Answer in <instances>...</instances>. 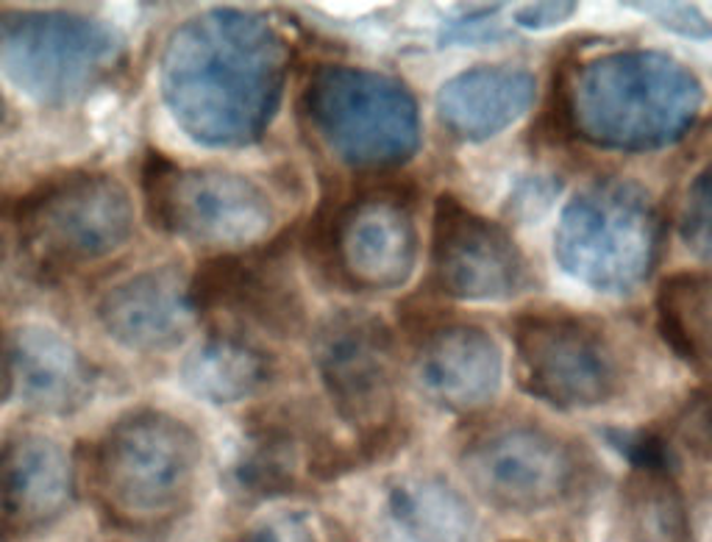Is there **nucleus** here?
<instances>
[{"mask_svg": "<svg viewBox=\"0 0 712 542\" xmlns=\"http://www.w3.org/2000/svg\"><path fill=\"white\" fill-rule=\"evenodd\" d=\"M287 59V42L267 17L204 11L182 22L162 50V98L198 145H254L282 104Z\"/></svg>", "mask_w": 712, "mask_h": 542, "instance_id": "nucleus-1", "label": "nucleus"}, {"mask_svg": "<svg viewBox=\"0 0 712 542\" xmlns=\"http://www.w3.org/2000/svg\"><path fill=\"white\" fill-rule=\"evenodd\" d=\"M702 106V78L663 50H615L565 76L568 131L596 148L643 154L674 145Z\"/></svg>", "mask_w": 712, "mask_h": 542, "instance_id": "nucleus-2", "label": "nucleus"}, {"mask_svg": "<svg viewBox=\"0 0 712 542\" xmlns=\"http://www.w3.org/2000/svg\"><path fill=\"white\" fill-rule=\"evenodd\" d=\"M418 195L403 181L326 195L306 231V256L351 293L396 289L418 265Z\"/></svg>", "mask_w": 712, "mask_h": 542, "instance_id": "nucleus-3", "label": "nucleus"}, {"mask_svg": "<svg viewBox=\"0 0 712 542\" xmlns=\"http://www.w3.org/2000/svg\"><path fill=\"white\" fill-rule=\"evenodd\" d=\"M665 223L646 187L602 178L563 209L554 239L559 267L604 295H632L648 282L663 250Z\"/></svg>", "mask_w": 712, "mask_h": 542, "instance_id": "nucleus-4", "label": "nucleus"}, {"mask_svg": "<svg viewBox=\"0 0 712 542\" xmlns=\"http://www.w3.org/2000/svg\"><path fill=\"white\" fill-rule=\"evenodd\" d=\"M301 111L318 142L351 170L398 167L420 148L418 100L384 72L318 67L301 95Z\"/></svg>", "mask_w": 712, "mask_h": 542, "instance_id": "nucleus-5", "label": "nucleus"}, {"mask_svg": "<svg viewBox=\"0 0 712 542\" xmlns=\"http://www.w3.org/2000/svg\"><path fill=\"white\" fill-rule=\"evenodd\" d=\"M126 39L106 20L76 11L0 17V70L28 98L67 106L87 98L120 67Z\"/></svg>", "mask_w": 712, "mask_h": 542, "instance_id": "nucleus-6", "label": "nucleus"}, {"mask_svg": "<svg viewBox=\"0 0 712 542\" xmlns=\"http://www.w3.org/2000/svg\"><path fill=\"white\" fill-rule=\"evenodd\" d=\"M201 471V443L178 417L139 410L120 417L95 445L89 476L123 518H162L184 506Z\"/></svg>", "mask_w": 712, "mask_h": 542, "instance_id": "nucleus-7", "label": "nucleus"}, {"mask_svg": "<svg viewBox=\"0 0 712 542\" xmlns=\"http://www.w3.org/2000/svg\"><path fill=\"white\" fill-rule=\"evenodd\" d=\"M143 195L150 226L201 248H248L276 223L271 193L251 176L184 170L156 148L143 161Z\"/></svg>", "mask_w": 712, "mask_h": 542, "instance_id": "nucleus-8", "label": "nucleus"}, {"mask_svg": "<svg viewBox=\"0 0 712 542\" xmlns=\"http://www.w3.org/2000/svg\"><path fill=\"white\" fill-rule=\"evenodd\" d=\"M14 226L33 265L76 270L117 254L131 239L134 206L117 178L67 173L20 200Z\"/></svg>", "mask_w": 712, "mask_h": 542, "instance_id": "nucleus-9", "label": "nucleus"}, {"mask_svg": "<svg viewBox=\"0 0 712 542\" xmlns=\"http://www.w3.org/2000/svg\"><path fill=\"white\" fill-rule=\"evenodd\" d=\"M520 387L557 410H593L624 387L618 348L598 323L570 312H526L515 321Z\"/></svg>", "mask_w": 712, "mask_h": 542, "instance_id": "nucleus-10", "label": "nucleus"}, {"mask_svg": "<svg viewBox=\"0 0 712 542\" xmlns=\"http://www.w3.org/2000/svg\"><path fill=\"white\" fill-rule=\"evenodd\" d=\"M459 467L479 495L507 510L557 504L585 476L579 449L548 428L507 421L474 434Z\"/></svg>", "mask_w": 712, "mask_h": 542, "instance_id": "nucleus-11", "label": "nucleus"}, {"mask_svg": "<svg viewBox=\"0 0 712 542\" xmlns=\"http://www.w3.org/2000/svg\"><path fill=\"white\" fill-rule=\"evenodd\" d=\"M431 267L442 293L459 300H509L531 287L529 262L513 234L451 193L435 204Z\"/></svg>", "mask_w": 712, "mask_h": 542, "instance_id": "nucleus-12", "label": "nucleus"}, {"mask_svg": "<svg viewBox=\"0 0 712 542\" xmlns=\"http://www.w3.org/2000/svg\"><path fill=\"white\" fill-rule=\"evenodd\" d=\"M315 365L338 415L362 437L396 426V351L379 317L362 312L329 317L315 339Z\"/></svg>", "mask_w": 712, "mask_h": 542, "instance_id": "nucleus-13", "label": "nucleus"}, {"mask_svg": "<svg viewBox=\"0 0 712 542\" xmlns=\"http://www.w3.org/2000/svg\"><path fill=\"white\" fill-rule=\"evenodd\" d=\"M193 315L232 312L273 337H293L304 328V300L287 267L284 243L262 254H223L206 259L187 284Z\"/></svg>", "mask_w": 712, "mask_h": 542, "instance_id": "nucleus-14", "label": "nucleus"}, {"mask_svg": "<svg viewBox=\"0 0 712 542\" xmlns=\"http://www.w3.org/2000/svg\"><path fill=\"white\" fill-rule=\"evenodd\" d=\"M414 373L420 390L442 410L474 412L501 390L504 354L485 328L440 326L420 343Z\"/></svg>", "mask_w": 712, "mask_h": 542, "instance_id": "nucleus-15", "label": "nucleus"}, {"mask_svg": "<svg viewBox=\"0 0 712 542\" xmlns=\"http://www.w3.org/2000/svg\"><path fill=\"white\" fill-rule=\"evenodd\" d=\"M98 321L115 343L143 354L184 343L193 321L187 284L176 267H154L106 289Z\"/></svg>", "mask_w": 712, "mask_h": 542, "instance_id": "nucleus-16", "label": "nucleus"}, {"mask_svg": "<svg viewBox=\"0 0 712 542\" xmlns=\"http://www.w3.org/2000/svg\"><path fill=\"white\" fill-rule=\"evenodd\" d=\"M537 81L526 67L479 65L448 78L437 92V117L462 142H485L531 109Z\"/></svg>", "mask_w": 712, "mask_h": 542, "instance_id": "nucleus-17", "label": "nucleus"}, {"mask_svg": "<svg viewBox=\"0 0 712 542\" xmlns=\"http://www.w3.org/2000/svg\"><path fill=\"white\" fill-rule=\"evenodd\" d=\"M72 495V462L42 432H14L0 443V521L3 526H37L67 506Z\"/></svg>", "mask_w": 712, "mask_h": 542, "instance_id": "nucleus-18", "label": "nucleus"}, {"mask_svg": "<svg viewBox=\"0 0 712 542\" xmlns=\"http://www.w3.org/2000/svg\"><path fill=\"white\" fill-rule=\"evenodd\" d=\"M11 348V378L31 410L67 417L95 393V367L67 337L48 326H22Z\"/></svg>", "mask_w": 712, "mask_h": 542, "instance_id": "nucleus-19", "label": "nucleus"}, {"mask_svg": "<svg viewBox=\"0 0 712 542\" xmlns=\"http://www.w3.org/2000/svg\"><path fill=\"white\" fill-rule=\"evenodd\" d=\"M276 376V365L260 345L237 334H209L182 365L189 393L209 404H237L262 393Z\"/></svg>", "mask_w": 712, "mask_h": 542, "instance_id": "nucleus-20", "label": "nucleus"}, {"mask_svg": "<svg viewBox=\"0 0 712 542\" xmlns=\"http://www.w3.org/2000/svg\"><path fill=\"white\" fill-rule=\"evenodd\" d=\"M710 304L712 287L708 273H674L657 289L660 337L702 376L710 367Z\"/></svg>", "mask_w": 712, "mask_h": 542, "instance_id": "nucleus-21", "label": "nucleus"}, {"mask_svg": "<svg viewBox=\"0 0 712 542\" xmlns=\"http://www.w3.org/2000/svg\"><path fill=\"white\" fill-rule=\"evenodd\" d=\"M607 443L635 467V473L674 476L676 456L671 440L654 428H607Z\"/></svg>", "mask_w": 712, "mask_h": 542, "instance_id": "nucleus-22", "label": "nucleus"}, {"mask_svg": "<svg viewBox=\"0 0 712 542\" xmlns=\"http://www.w3.org/2000/svg\"><path fill=\"white\" fill-rule=\"evenodd\" d=\"M710 170H699V176L693 178L691 187H687L685 206H682L680 215V234L685 239L687 248L699 256L702 262L710 259L712 248V234H710Z\"/></svg>", "mask_w": 712, "mask_h": 542, "instance_id": "nucleus-23", "label": "nucleus"}, {"mask_svg": "<svg viewBox=\"0 0 712 542\" xmlns=\"http://www.w3.org/2000/svg\"><path fill=\"white\" fill-rule=\"evenodd\" d=\"M635 9L646 11L654 20L660 22L669 31L682 33V37L691 39H708L710 37V20L704 17V11L699 6L691 3H632Z\"/></svg>", "mask_w": 712, "mask_h": 542, "instance_id": "nucleus-24", "label": "nucleus"}, {"mask_svg": "<svg viewBox=\"0 0 712 542\" xmlns=\"http://www.w3.org/2000/svg\"><path fill=\"white\" fill-rule=\"evenodd\" d=\"M579 6L576 3H526L515 9V22L526 31H546V28H557L559 22L570 20Z\"/></svg>", "mask_w": 712, "mask_h": 542, "instance_id": "nucleus-25", "label": "nucleus"}, {"mask_svg": "<svg viewBox=\"0 0 712 542\" xmlns=\"http://www.w3.org/2000/svg\"><path fill=\"white\" fill-rule=\"evenodd\" d=\"M11 387H14V378H11V348L3 328H0V404L9 398Z\"/></svg>", "mask_w": 712, "mask_h": 542, "instance_id": "nucleus-26", "label": "nucleus"}, {"mask_svg": "<svg viewBox=\"0 0 712 542\" xmlns=\"http://www.w3.org/2000/svg\"><path fill=\"white\" fill-rule=\"evenodd\" d=\"M6 115V100H3V92H0V120H3Z\"/></svg>", "mask_w": 712, "mask_h": 542, "instance_id": "nucleus-27", "label": "nucleus"}]
</instances>
